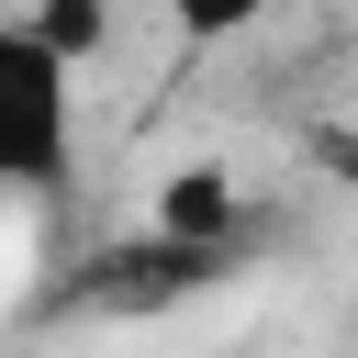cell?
Here are the masks:
<instances>
[{
  "instance_id": "obj_2",
  "label": "cell",
  "mask_w": 358,
  "mask_h": 358,
  "mask_svg": "<svg viewBox=\"0 0 358 358\" xmlns=\"http://www.w3.org/2000/svg\"><path fill=\"white\" fill-rule=\"evenodd\" d=\"M235 268H246V246H190V235H157V224H134V235L90 246V257L56 280V313H101V324H134V313H179V302L224 291Z\"/></svg>"
},
{
  "instance_id": "obj_3",
  "label": "cell",
  "mask_w": 358,
  "mask_h": 358,
  "mask_svg": "<svg viewBox=\"0 0 358 358\" xmlns=\"http://www.w3.org/2000/svg\"><path fill=\"white\" fill-rule=\"evenodd\" d=\"M268 11H291V0H168L179 45H235V34H257Z\"/></svg>"
},
{
  "instance_id": "obj_4",
  "label": "cell",
  "mask_w": 358,
  "mask_h": 358,
  "mask_svg": "<svg viewBox=\"0 0 358 358\" xmlns=\"http://www.w3.org/2000/svg\"><path fill=\"white\" fill-rule=\"evenodd\" d=\"M22 22H34V34H45L56 56H67V67L112 45V11H101V0H45V11H22Z\"/></svg>"
},
{
  "instance_id": "obj_5",
  "label": "cell",
  "mask_w": 358,
  "mask_h": 358,
  "mask_svg": "<svg viewBox=\"0 0 358 358\" xmlns=\"http://www.w3.org/2000/svg\"><path fill=\"white\" fill-rule=\"evenodd\" d=\"M336 157H347V168H358V145H336Z\"/></svg>"
},
{
  "instance_id": "obj_1",
  "label": "cell",
  "mask_w": 358,
  "mask_h": 358,
  "mask_svg": "<svg viewBox=\"0 0 358 358\" xmlns=\"http://www.w3.org/2000/svg\"><path fill=\"white\" fill-rule=\"evenodd\" d=\"M67 78L78 67L22 11H0V190H22V201H56L78 179V90Z\"/></svg>"
}]
</instances>
